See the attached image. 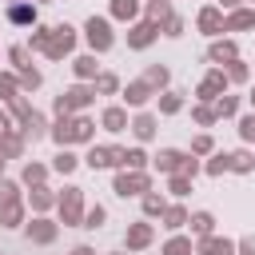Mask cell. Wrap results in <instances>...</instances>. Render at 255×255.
Returning a JSON list of instances; mask_svg holds the SVG:
<instances>
[{
	"instance_id": "6da1fadb",
	"label": "cell",
	"mask_w": 255,
	"mask_h": 255,
	"mask_svg": "<svg viewBox=\"0 0 255 255\" xmlns=\"http://www.w3.org/2000/svg\"><path fill=\"white\" fill-rule=\"evenodd\" d=\"M88 44H92L96 52H108V48H112V28H108V20H100V16L88 20Z\"/></svg>"
},
{
	"instance_id": "7a4b0ae2",
	"label": "cell",
	"mask_w": 255,
	"mask_h": 255,
	"mask_svg": "<svg viewBox=\"0 0 255 255\" xmlns=\"http://www.w3.org/2000/svg\"><path fill=\"white\" fill-rule=\"evenodd\" d=\"M88 163H92V167H108V163H124V151H116V147H92V151H88Z\"/></svg>"
},
{
	"instance_id": "3957f363",
	"label": "cell",
	"mask_w": 255,
	"mask_h": 255,
	"mask_svg": "<svg viewBox=\"0 0 255 255\" xmlns=\"http://www.w3.org/2000/svg\"><path fill=\"white\" fill-rule=\"evenodd\" d=\"M143 187H147V175H135V171L131 175H116V191L120 195H139Z\"/></svg>"
},
{
	"instance_id": "277c9868",
	"label": "cell",
	"mask_w": 255,
	"mask_h": 255,
	"mask_svg": "<svg viewBox=\"0 0 255 255\" xmlns=\"http://www.w3.org/2000/svg\"><path fill=\"white\" fill-rule=\"evenodd\" d=\"M60 211H64V219H76L80 215V187H68V195L60 199Z\"/></svg>"
},
{
	"instance_id": "5b68a950",
	"label": "cell",
	"mask_w": 255,
	"mask_h": 255,
	"mask_svg": "<svg viewBox=\"0 0 255 255\" xmlns=\"http://www.w3.org/2000/svg\"><path fill=\"white\" fill-rule=\"evenodd\" d=\"M28 235H32V239H36V243H48V239H52V235H56V227H52V223H48V219H36V223H32V227H28Z\"/></svg>"
},
{
	"instance_id": "8992f818",
	"label": "cell",
	"mask_w": 255,
	"mask_h": 255,
	"mask_svg": "<svg viewBox=\"0 0 255 255\" xmlns=\"http://www.w3.org/2000/svg\"><path fill=\"white\" fill-rule=\"evenodd\" d=\"M124 124H128V116H124L120 108H108V112H104V128H108V131H124Z\"/></svg>"
},
{
	"instance_id": "52a82bcc",
	"label": "cell",
	"mask_w": 255,
	"mask_h": 255,
	"mask_svg": "<svg viewBox=\"0 0 255 255\" xmlns=\"http://www.w3.org/2000/svg\"><path fill=\"white\" fill-rule=\"evenodd\" d=\"M147 239H151V227H147V223H135V227L128 231V243H131V247H147Z\"/></svg>"
},
{
	"instance_id": "ba28073f",
	"label": "cell",
	"mask_w": 255,
	"mask_h": 255,
	"mask_svg": "<svg viewBox=\"0 0 255 255\" xmlns=\"http://www.w3.org/2000/svg\"><path fill=\"white\" fill-rule=\"evenodd\" d=\"M8 20L28 24V20H36V8H28V4H12V8H8Z\"/></svg>"
},
{
	"instance_id": "9c48e42d",
	"label": "cell",
	"mask_w": 255,
	"mask_h": 255,
	"mask_svg": "<svg viewBox=\"0 0 255 255\" xmlns=\"http://www.w3.org/2000/svg\"><path fill=\"white\" fill-rule=\"evenodd\" d=\"M155 163H159V171H175V167H183V155L179 151H159Z\"/></svg>"
},
{
	"instance_id": "30bf717a",
	"label": "cell",
	"mask_w": 255,
	"mask_h": 255,
	"mask_svg": "<svg viewBox=\"0 0 255 255\" xmlns=\"http://www.w3.org/2000/svg\"><path fill=\"white\" fill-rule=\"evenodd\" d=\"M235 247L227 239H203V255H231Z\"/></svg>"
},
{
	"instance_id": "8fae6325",
	"label": "cell",
	"mask_w": 255,
	"mask_h": 255,
	"mask_svg": "<svg viewBox=\"0 0 255 255\" xmlns=\"http://www.w3.org/2000/svg\"><path fill=\"white\" fill-rule=\"evenodd\" d=\"M131 128H135V135H139V139H151V135H155V120H151V116H139Z\"/></svg>"
},
{
	"instance_id": "7c38bea8",
	"label": "cell",
	"mask_w": 255,
	"mask_h": 255,
	"mask_svg": "<svg viewBox=\"0 0 255 255\" xmlns=\"http://www.w3.org/2000/svg\"><path fill=\"white\" fill-rule=\"evenodd\" d=\"M124 100H128V104H143V100H147V84H128Z\"/></svg>"
},
{
	"instance_id": "4fadbf2b",
	"label": "cell",
	"mask_w": 255,
	"mask_h": 255,
	"mask_svg": "<svg viewBox=\"0 0 255 255\" xmlns=\"http://www.w3.org/2000/svg\"><path fill=\"white\" fill-rule=\"evenodd\" d=\"M147 40H151V24H139V28L131 32V40H128V44H131V48H143Z\"/></svg>"
},
{
	"instance_id": "5bb4252c",
	"label": "cell",
	"mask_w": 255,
	"mask_h": 255,
	"mask_svg": "<svg viewBox=\"0 0 255 255\" xmlns=\"http://www.w3.org/2000/svg\"><path fill=\"white\" fill-rule=\"evenodd\" d=\"M76 76H80V80L96 76V56H84V60H76Z\"/></svg>"
},
{
	"instance_id": "9a60e30c",
	"label": "cell",
	"mask_w": 255,
	"mask_h": 255,
	"mask_svg": "<svg viewBox=\"0 0 255 255\" xmlns=\"http://www.w3.org/2000/svg\"><path fill=\"white\" fill-rule=\"evenodd\" d=\"M211 223H215V219H211L207 211H199V215H191V227H195L199 235H211Z\"/></svg>"
},
{
	"instance_id": "2e32d148",
	"label": "cell",
	"mask_w": 255,
	"mask_h": 255,
	"mask_svg": "<svg viewBox=\"0 0 255 255\" xmlns=\"http://www.w3.org/2000/svg\"><path fill=\"white\" fill-rule=\"evenodd\" d=\"M112 12L120 20H128V16H135V0H112Z\"/></svg>"
},
{
	"instance_id": "e0dca14e",
	"label": "cell",
	"mask_w": 255,
	"mask_h": 255,
	"mask_svg": "<svg viewBox=\"0 0 255 255\" xmlns=\"http://www.w3.org/2000/svg\"><path fill=\"white\" fill-rule=\"evenodd\" d=\"M199 28H203V32H215V28H219V12H215V8H207V12L199 16Z\"/></svg>"
},
{
	"instance_id": "ac0fdd59",
	"label": "cell",
	"mask_w": 255,
	"mask_h": 255,
	"mask_svg": "<svg viewBox=\"0 0 255 255\" xmlns=\"http://www.w3.org/2000/svg\"><path fill=\"white\" fill-rule=\"evenodd\" d=\"M219 88H223V76H207V80H203V88H199V96H203V100H211V92H219Z\"/></svg>"
},
{
	"instance_id": "d6986e66",
	"label": "cell",
	"mask_w": 255,
	"mask_h": 255,
	"mask_svg": "<svg viewBox=\"0 0 255 255\" xmlns=\"http://www.w3.org/2000/svg\"><path fill=\"white\" fill-rule=\"evenodd\" d=\"M187 251H191V243H187V239H171V243L163 247V255H187Z\"/></svg>"
},
{
	"instance_id": "ffe728a7",
	"label": "cell",
	"mask_w": 255,
	"mask_h": 255,
	"mask_svg": "<svg viewBox=\"0 0 255 255\" xmlns=\"http://www.w3.org/2000/svg\"><path fill=\"white\" fill-rule=\"evenodd\" d=\"M235 56V44H215L211 48V60H231Z\"/></svg>"
},
{
	"instance_id": "44dd1931",
	"label": "cell",
	"mask_w": 255,
	"mask_h": 255,
	"mask_svg": "<svg viewBox=\"0 0 255 255\" xmlns=\"http://www.w3.org/2000/svg\"><path fill=\"white\" fill-rule=\"evenodd\" d=\"M72 167H76V155L72 151H60L56 155V171H72Z\"/></svg>"
},
{
	"instance_id": "7402d4cb",
	"label": "cell",
	"mask_w": 255,
	"mask_h": 255,
	"mask_svg": "<svg viewBox=\"0 0 255 255\" xmlns=\"http://www.w3.org/2000/svg\"><path fill=\"white\" fill-rule=\"evenodd\" d=\"M227 167H231V155H215V159L207 163V171H211V175H219V171H227Z\"/></svg>"
},
{
	"instance_id": "603a6c76",
	"label": "cell",
	"mask_w": 255,
	"mask_h": 255,
	"mask_svg": "<svg viewBox=\"0 0 255 255\" xmlns=\"http://www.w3.org/2000/svg\"><path fill=\"white\" fill-rule=\"evenodd\" d=\"M100 223H104V207L96 203V207H92V211L84 215V227H100Z\"/></svg>"
},
{
	"instance_id": "cb8c5ba5",
	"label": "cell",
	"mask_w": 255,
	"mask_h": 255,
	"mask_svg": "<svg viewBox=\"0 0 255 255\" xmlns=\"http://www.w3.org/2000/svg\"><path fill=\"white\" fill-rule=\"evenodd\" d=\"M124 163H128V167H143V151H139V147L124 151Z\"/></svg>"
},
{
	"instance_id": "d4e9b609",
	"label": "cell",
	"mask_w": 255,
	"mask_h": 255,
	"mask_svg": "<svg viewBox=\"0 0 255 255\" xmlns=\"http://www.w3.org/2000/svg\"><path fill=\"white\" fill-rule=\"evenodd\" d=\"M231 167H235V171H247V167H251V155H247V151H235V155H231Z\"/></svg>"
},
{
	"instance_id": "484cf974",
	"label": "cell",
	"mask_w": 255,
	"mask_h": 255,
	"mask_svg": "<svg viewBox=\"0 0 255 255\" xmlns=\"http://www.w3.org/2000/svg\"><path fill=\"white\" fill-rule=\"evenodd\" d=\"M143 211H147V215H159V211H163V199H159V195H147V199H143Z\"/></svg>"
},
{
	"instance_id": "4316f807",
	"label": "cell",
	"mask_w": 255,
	"mask_h": 255,
	"mask_svg": "<svg viewBox=\"0 0 255 255\" xmlns=\"http://www.w3.org/2000/svg\"><path fill=\"white\" fill-rule=\"evenodd\" d=\"M179 223H187V211L183 207H171L167 211V227H179Z\"/></svg>"
},
{
	"instance_id": "83f0119b",
	"label": "cell",
	"mask_w": 255,
	"mask_h": 255,
	"mask_svg": "<svg viewBox=\"0 0 255 255\" xmlns=\"http://www.w3.org/2000/svg\"><path fill=\"white\" fill-rule=\"evenodd\" d=\"M159 108H163V112H179V96H175V92H167V96L159 100Z\"/></svg>"
},
{
	"instance_id": "f1b7e54d",
	"label": "cell",
	"mask_w": 255,
	"mask_h": 255,
	"mask_svg": "<svg viewBox=\"0 0 255 255\" xmlns=\"http://www.w3.org/2000/svg\"><path fill=\"white\" fill-rule=\"evenodd\" d=\"M215 112H219V116H231V112H235V96H223V100L215 104Z\"/></svg>"
},
{
	"instance_id": "f546056e",
	"label": "cell",
	"mask_w": 255,
	"mask_h": 255,
	"mask_svg": "<svg viewBox=\"0 0 255 255\" xmlns=\"http://www.w3.org/2000/svg\"><path fill=\"white\" fill-rule=\"evenodd\" d=\"M239 135H243V139H255V116H247V120L239 124Z\"/></svg>"
},
{
	"instance_id": "4dcf8cb0",
	"label": "cell",
	"mask_w": 255,
	"mask_h": 255,
	"mask_svg": "<svg viewBox=\"0 0 255 255\" xmlns=\"http://www.w3.org/2000/svg\"><path fill=\"white\" fill-rule=\"evenodd\" d=\"M251 20H255V16H251V12H235V16H231V28H247V24H251Z\"/></svg>"
},
{
	"instance_id": "1f68e13d",
	"label": "cell",
	"mask_w": 255,
	"mask_h": 255,
	"mask_svg": "<svg viewBox=\"0 0 255 255\" xmlns=\"http://www.w3.org/2000/svg\"><path fill=\"white\" fill-rule=\"evenodd\" d=\"M147 84H167V68H151L147 72Z\"/></svg>"
},
{
	"instance_id": "d6a6232c",
	"label": "cell",
	"mask_w": 255,
	"mask_h": 255,
	"mask_svg": "<svg viewBox=\"0 0 255 255\" xmlns=\"http://www.w3.org/2000/svg\"><path fill=\"white\" fill-rule=\"evenodd\" d=\"M24 179H28V183H32V179H44V167H40V163H28V167H24Z\"/></svg>"
},
{
	"instance_id": "836d02e7",
	"label": "cell",
	"mask_w": 255,
	"mask_h": 255,
	"mask_svg": "<svg viewBox=\"0 0 255 255\" xmlns=\"http://www.w3.org/2000/svg\"><path fill=\"white\" fill-rule=\"evenodd\" d=\"M96 88H100V92H116V76H100Z\"/></svg>"
},
{
	"instance_id": "e575fe53",
	"label": "cell",
	"mask_w": 255,
	"mask_h": 255,
	"mask_svg": "<svg viewBox=\"0 0 255 255\" xmlns=\"http://www.w3.org/2000/svg\"><path fill=\"white\" fill-rule=\"evenodd\" d=\"M20 80H24L28 88H36V84H40V72H32V68H24V76H20Z\"/></svg>"
},
{
	"instance_id": "d590c367",
	"label": "cell",
	"mask_w": 255,
	"mask_h": 255,
	"mask_svg": "<svg viewBox=\"0 0 255 255\" xmlns=\"http://www.w3.org/2000/svg\"><path fill=\"white\" fill-rule=\"evenodd\" d=\"M195 120H199V124H211V120H215V112H207V108H195Z\"/></svg>"
},
{
	"instance_id": "8d00e7d4",
	"label": "cell",
	"mask_w": 255,
	"mask_h": 255,
	"mask_svg": "<svg viewBox=\"0 0 255 255\" xmlns=\"http://www.w3.org/2000/svg\"><path fill=\"white\" fill-rule=\"evenodd\" d=\"M12 88H16V84L4 76V80H0V96H4V100H12Z\"/></svg>"
},
{
	"instance_id": "74e56055",
	"label": "cell",
	"mask_w": 255,
	"mask_h": 255,
	"mask_svg": "<svg viewBox=\"0 0 255 255\" xmlns=\"http://www.w3.org/2000/svg\"><path fill=\"white\" fill-rule=\"evenodd\" d=\"M32 199H36V207H48V191H44V187H36V195H32Z\"/></svg>"
},
{
	"instance_id": "f35d334b",
	"label": "cell",
	"mask_w": 255,
	"mask_h": 255,
	"mask_svg": "<svg viewBox=\"0 0 255 255\" xmlns=\"http://www.w3.org/2000/svg\"><path fill=\"white\" fill-rule=\"evenodd\" d=\"M239 251H243V255H255V239H243V243H239Z\"/></svg>"
},
{
	"instance_id": "ab89813d",
	"label": "cell",
	"mask_w": 255,
	"mask_h": 255,
	"mask_svg": "<svg viewBox=\"0 0 255 255\" xmlns=\"http://www.w3.org/2000/svg\"><path fill=\"white\" fill-rule=\"evenodd\" d=\"M72 255H92V251H88V247H76V251H72Z\"/></svg>"
},
{
	"instance_id": "60d3db41",
	"label": "cell",
	"mask_w": 255,
	"mask_h": 255,
	"mask_svg": "<svg viewBox=\"0 0 255 255\" xmlns=\"http://www.w3.org/2000/svg\"><path fill=\"white\" fill-rule=\"evenodd\" d=\"M4 128H8V120H4V116H0V131H4Z\"/></svg>"
},
{
	"instance_id": "b9f144b4",
	"label": "cell",
	"mask_w": 255,
	"mask_h": 255,
	"mask_svg": "<svg viewBox=\"0 0 255 255\" xmlns=\"http://www.w3.org/2000/svg\"><path fill=\"white\" fill-rule=\"evenodd\" d=\"M251 104H255V92H251Z\"/></svg>"
}]
</instances>
